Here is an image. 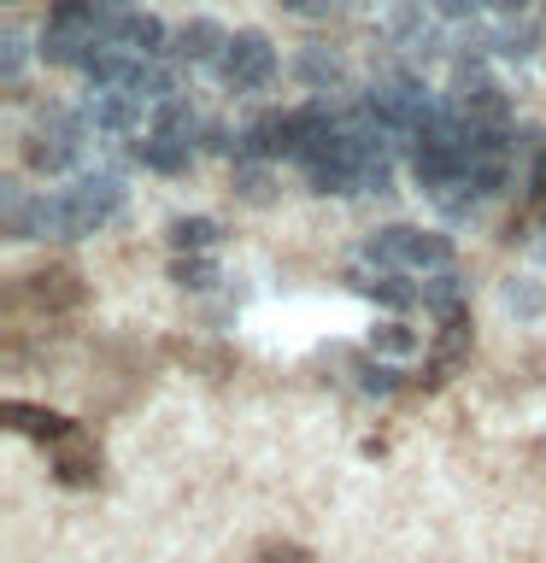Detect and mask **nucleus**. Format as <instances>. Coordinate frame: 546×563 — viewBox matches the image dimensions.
<instances>
[{
    "mask_svg": "<svg viewBox=\"0 0 546 563\" xmlns=\"http://www.w3.org/2000/svg\"><path fill=\"white\" fill-rule=\"evenodd\" d=\"M364 258L382 264V271H405V276H435V271H452V241L435 235V229H412V223H394V229H376L364 241Z\"/></svg>",
    "mask_w": 546,
    "mask_h": 563,
    "instance_id": "f03ea898",
    "label": "nucleus"
},
{
    "mask_svg": "<svg viewBox=\"0 0 546 563\" xmlns=\"http://www.w3.org/2000/svg\"><path fill=\"white\" fill-rule=\"evenodd\" d=\"M465 358H470V317H447V323H440V341H435V358H429V376H423V382L440 387Z\"/></svg>",
    "mask_w": 546,
    "mask_h": 563,
    "instance_id": "1a4fd4ad",
    "label": "nucleus"
},
{
    "mask_svg": "<svg viewBox=\"0 0 546 563\" xmlns=\"http://www.w3.org/2000/svg\"><path fill=\"white\" fill-rule=\"evenodd\" d=\"M447 18H470V12H482V7H493V0H435Z\"/></svg>",
    "mask_w": 546,
    "mask_h": 563,
    "instance_id": "cd10ccee",
    "label": "nucleus"
},
{
    "mask_svg": "<svg viewBox=\"0 0 546 563\" xmlns=\"http://www.w3.org/2000/svg\"><path fill=\"white\" fill-rule=\"evenodd\" d=\"M165 235H171L176 253H206V246L223 241V229H218V218H176Z\"/></svg>",
    "mask_w": 546,
    "mask_h": 563,
    "instance_id": "a211bd4d",
    "label": "nucleus"
},
{
    "mask_svg": "<svg viewBox=\"0 0 546 563\" xmlns=\"http://www.w3.org/2000/svg\"><path fill=\"white\" fill-rule=\"evenodd\" d=\"M452 106H458V112H465L470 123H488V130H505V118H511L505 95H500V88H493L488 77H458Z\"/></svg>",
    "mask_w": 546,
    "mask_h": 563,
    "instance_id": "0eeeda50",
    "label": "nucleus"
},
{
    "mask_svg": "<svg viewBox=\"0 0 546 563\" xmlns=\"http://www.w3.org/2000/svg\"><path fill=\"white\" fill-rule=\"evenodd\" d=\"M100 475V457H95V446L70 429L65 440H59V482H70V487H88Z\"/></svg>",
    "mask_w": 546,
    "mask_h": 563,
    "instance_id": "dca6fc26",
    "label": "nucleus"
},
{
    "mask_svg": "<svg viewBox=\"0 0 546 563\" xmlns=\"http://www.w3.org/2000/svg\"><path fill=\"white\" fill-rule=\"evenodd\" d=\"M123 211V188L118 176H83L77 188L65 194H42L35 200V218H30V241H77V235H95Z\"/></svg>",
    "mask_w": 546,
    "mask_h": 563,
    "instance_id": "f257e3e1",
    "label": "nucleus"
},
{
    "mask_svg": "<svg viewBox=\"0 0 546 563\" xmlns=\"http://www.w3.org/2000/svg\"><path fill=\"white\" fill-rule=\"evenodd\" d=\"M83 123H95V130H106V135L141 130V100H135V95H123V88H88Z\"/></svg>",
    "mask_w": 546,
    "mask_h": 563,
    "instance_id": "39448f33",
    "label": "nucleus"
},
{
    "mask_svg": "<svg viewBox=\"0 0 546 563\" xmlns=\"http://www.w3.org/2000/svg\"><path fill=\"white\" fill-rule=\"evenodd\" d=\"M24 35H18V30H7V35H0V77H7V82H18V70H24Z\"/></svg>",
    "mask_w": 546,
    "mask_h": 563,
    "instance_id": "5701e85b",
    "label": "nucleus"
},
{
    "mask_svg": "<svg viewBox=\"0 0 546 563\" xmlns=\"http://www.w3.org/2000/svg\"><path fill=\"white\" fill-rule=\"evenodd\" d=\"M30 299L42 311H70V306H83V282H77V271L53 264V271H35L30 276Z\"/></svg>",
    "mask_w": 546,
    "mask_h": 563,
    "instance_id": "9b49d317",
    "label": "nucleus"
},
{
    "mask_svg": "<svg viewBox=\"0 0 546 563\" xmlns=\"http://www.w3.org/2000/svg\"><path fill=\"white\" fill-rule=\"evenodd\" d=\"M88 12H95L100 24L118 35V24H123V18H130V0H88Z\"/></svg>",
    "mask_w": 546,
    "mask_h": 563,
    "instance_id": "a878e982",
    "label": "nucleus"
},
{
    "mask_svg": "<svg viewBox=\"0 0 546 563\" xmlns=\"http://www.w3.org/2000/svg\"><path fill=\"white\" fill-rule=\"evenodd\" d=\"M112 42L130 47V53H141V59H159V53H171V30L159 24V18H148V12H130V18L118 24Z\"/></svg>",
    "mask_w": 546,
    "mask_h": 563,
    "instance_id": "ddd939ff",
    "label": "nucleus"
},
{
    "mask_svg": "<svg viewBox=\"0 0 546 563\" xmlns=\"http://www.w3.org/2000/svg\"><path fill=\"white\" fill-rule=\"evenodd\" d=\"M7 429H18V434H35V440H65V434H70V422H65L59 411H42V405L12 399V405H7Z\"/></svg>",
    "mask_w": 546,
    "mask_h": 563,
    "instance_id": "4468645a",
    "label": "nucleus"
},
{
    "mask_svg": "<svg viewBox=\"0 0 546 563\" xmlns=\"http://www.w3.org/2000/svg\"><path fill=\"white\" fill-rule=\"evenodd\" d=\"M370 352H382V358H412L417 334L405 323H376V329H370Z\"/></svg>",
    "mask_w": 546,
    "mask_h": 563,
    "instance_id": "412c9836",
    "label": "nucleus"
},
{
    "mask_svg": "<svg viewBox=\"0 0 546 563\" xmlns=\"http://www.w3.org/2000/svg\"><path fill=\"white\" fill-rule=\"evenodd\" d=\"M288 12H299V18H329L335 7H347V0H282Z\"/></svg>",
    "mask_w": 546,
    "mask_h": 563,
    "instance_id": "bb28decb",
    "label": "nucleus"
},
{
    "mask_svg": "<svg viewBox=\"0 0 546 563\" xmlns=\"http://www.w3.org/2000/svg\"><path fill=\"white\" fill-rule=\"evenodd\" d=\"M77 153H83V118L59 112V106H53V112L24 135V165L42 170V176L70 170V165H77Z\"/></svg>",
    "mask_w": 546,
    "mask_h": 563,
    "instance_id": "7ed1b4c3",
    "label": "nucleus"
},
{
    "mask_svg": "<svg viewBox=\"0 0 546 563\" xmlns=\"http://www.w3.org/2000/svg\"><path fill=\"white\" fill-rule=\"evenodd\" d=\"M435 0H400L394 7V42L405 47V53H435V42H440V30H435Z\"/></svg>",
    "mask_w": 546,
    "mask_h": 563,
    "instance_id": "423d86ee",
    "label": "nucleus"
},
{
    "mask_svg": "<svg viewBox=\"0 0 546 563\" xmlns=\"http://www.w3.org/2000/svg\"><path fill=\"white\" fill-rule=\"evenodd\" d=\"M259 563H312V552H306V545H294V540H271L259 552Z\"/></svg>",
    "mask_w": 546,
    "mask_h": 563,
    "instance_id": "393cba45",
    "label": "nucleus"
},
{
    "mask_svg": "<svg viewBox=\"0 0 546 563\" xmlns=\"http://www.w3.org/2000/svg\"><path fill=\"white\" fill-rule=\"evenodd\" d=\"M535 7H546V0H535Z\"/></svg>",
    "mask_w": 546,
    "mask_h": 563,
    "instance_id": "c85d7f7f",
    "label": "nucleus"
},
{
    "mask_svg": "<svg viewBox=\"0 0 546 563\" xmlns=\"http://www.w3.org/2000/svg\"><path fill=\"white\" fill-rule=\"evenodd\" d=\"M223 47H229V35L211 24V18H194V24H183L171 35V53L183 65H206V59H223Z\"/></svg>",
    "mask_w": 546,
    "mask_h": 563,
    "instance_id": "6e6552de",
    "label": "nucleus"
},
{
    "mask_svg": "<svg viewBox=\"0 0 546 563\" xmlns=\"http://www.w3.org/2000/svg\"><path fill=\"white\" fill-rule=\"evenodd\" d=\"M352 288H359L364 299H382V306H394V311H405V306H417V282H405V271H352Z\"/></svg>",
    "mask_w": 546,
    "mask_h": 563,
    "instance_id": "9d476101",
    "label": "nucleus"
},
{
    "mask_svg": "<svg viewBox=\"0 0 546 563\" xmlns=\"http://www.w3.org/2000/svg\"><path fill=\"white\" fill-rule=\"evenodd\" d=\"M294 70H299V82H306V88H317V95H329V88L341 82V59H335L329 47H306L294 59Z\"/></svg>",
    "mask_w": 546,
    "mask_h": 563,
    "instance_id": "f3484780",
    "label": "nucleus"
},
{
    "mask_svg": "<svg viewBox=\"0 0 546 563\" xmlns=\"http://www.w3.org/2000/svg\"><path fill=\"white\" fill-rule=\"evenodd\" d=\"M359 387H364V394H394V387H400V369H387V364H359Z\"/></svg>",
    "mask_w": 546,
    "mask_h": 563,
    "instance_id": "b1692460",
    "label": "nucleus"
},
{
    "mask_svg": "<svg viewBox=\"0 0 546 563\" xmlns=\"http://www.w3.org/2000/svg\"><path fill=\"white\" fill-rule=\"evenodd\" d=\"M171 282L176 288H211V282H218V264H211L206 253H176L171 258Z\"/></svg>",
    "mask_w": 546,
    "mask_h": 563,
    "instance_id": "aec40b11",
    "label": "nucleus"
},
{
    "mask_svg": "<svg viewBox=\"0 0 546 563\" xmlns=\"http://www.w3.org/2000/svg\"><path fill=\"white\" fill-rule=\"evenodd\" d=\"M540 42H546V35H540L535 24H528V18H517V24H505L500 35H493V47H500L505 59H528V53H535Z\"/></svg>",
    "mask_w": 546,
    "mask_h": 563,
    "instance_id": "4be33fe9",
    "label": "nucleus"
},
{
    "mask_svg": "<svg viewBox=\"0 0 546 563\" xmlns=\"http://www.w3.org/2000/svg\"><path fill=\"white\" fill-rule=\"evenodd\" d=\"M218 77H223V88H236V95H253V88H264L276 77V47L264 42L259 30L229 35V47L218 59Z\"/></svg>",
    "mask_w": 546,
    "mask_h": 563,
    "instance_id": "20e7f679",
    "label": "nucleus"
},
{
    "mask_svg": "<svg viewBox=\"0 0 546 563\" xmlns=\"http://www.w3.org/2000/svg\"><path fill=\"white\" fill-rule=\"evenodd\" d=\"M135 158L148 170H159V176H183L188 165H194V147L188 141H176V135H159V130H148L135 141Z\"/></svg>",
    "mask_w": 546,
    "mask_h": 563,
    "instance_id": "f8f14e48",
    "label": "nucleus"
},
{
    "mask_svg": "<svg viewBox=\"0 0 546 563\" xmlns=\"http://www.w3.org/2000/svg\"><path fill=\"white\" fill-rule=\"evenodd\" d=\"M236 200L271 206V200H276V176L264 170V165H236Z\"/></svg>",
    "mask_w": 546,
    "mask_h": 563,
    "instance_id": "6ab92c4d",
    "label": "nucleus"
},
{
    "mask_svg": "<svg viewBox=\"0 0 546 563\" xmlns=\"http://www.w3.org/2000/svg\"><path fill=\"white\" fill-rule=\"evenodd\" d=\"M417 294H423V306H429L440 323H447V317H465V282H458L452 271L423 276V282H417Z\"/></svg>",
    "mask_w": 546,
    "mask_h": 563,
    "instance_id": "2eb2a0df",
    "label": "nucleus"
}]
</instances>
